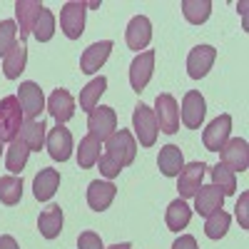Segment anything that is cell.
<instances>
[{"instance_id": "obj_1", "label": "cell", "mask_w": 249, "mask_h": 249, "mask_svg": "<svg viewBox=\"0 0 249 249\" xmlns=\"http://www.w3.org/2000/svg\"><path fill=\"white\" fill-rule=\"evenodd\" d=\"M105 155L112 157L120 167H130L137 157V142L135 135L130 130H115L107 140H105Z\"/></svg>"}, {"instance_id": "obj_2", "label": "cell", "mask_w": 249, "mask_h": 249, "mask_svg": "<svg viewBox=\"0 0 249 249\" xmlns=\"http://www.w3.org/2000/svg\"><path fill=\"white\" fill-rule=\"evenodd\" d=\"M23 127V107L18 97L8 95L0 100V142H13Z\"/></svg>"}, {"instance_id": "obj_3", "label": "cell", "mask_w": 249, "mask_h": 249, "mask_svg": "<svg viewBox=\"0 0 249 249\" xmlns=\"http://www.w3.org/2000/svg\"><path fill=\"white\" fill-rule=\"evenodd\" d=\"M132 130H135L142 147H152V144L157 142L160 127H157V120H155V112H152L150 105L140 102V105L135 107V112H132Z\"/></svg>"}, {"instance_id": "obj_4", "label": "cell", "mask_w": 249, "mask_h": 249, "mask_svg": "<svg viewBox=\"0 0 249 249\" xmlns=\"http://www.w3.org/2000/svg\"><path fill=\"white\" fill-rule=\"evenodd\" d=\"M155 120H157V127L160 132L164 135H175L179 130V105H177V100L167 92H162L157 95L155 100Z\"/></svg>"}, {"instance_id": "obj_5", "label": "cell", "mask_w": 249, "mask_h": 249, "mask_svg": "<svg viewBox=\"0 0 249 249\" xmlns=\"http://www.w3.org/2000/svg\"><path fill=\"white\" fill-rule=\"evenodd\" d=\"M219 157L230 172H244L249 167V144L242 137H230L224 142V147L219 150Z\"/></svg>"}, {"instance_id": "obj_6", "label": "cell", "mask_w": 249, "mask_h": 249, "mask_svg": "<svg viewBox=\"0 0 249 249\" xmlns=\"http://www.w3.org/2000/svg\"><path fill=\"white\" fill-rule=\"evenodd\" d=\"M88 135L97 137L100 142H105L115 130H117V112L107 105H97L90 115H88Z\"/></svg>"}, {"instance_id": "obj_7", "label": "cell", "mask_w": 249, "mask_h": 249, "mask_svg": "<svg viewBox=\"0 0 249 249\" xmlns=\"http://www.w3.org/2000/svg\"><path fill=\"white\" fill-rule=\"evenodd\" d=\"M85 3H77V0H70V3L62 5L60 10V28L65 33V37L77 40L82 33H85Z\"/></svg>"}, {"instance_id": "obj_8", "label": "cell", "mask_w": 249, "mask_h": 249, "mask_svg": "<svg viewBox=\"0 0 249 249\" xmlns=\"http://www.w3.org/2000/svg\"><path fill=\"white\" fill-rule=\"evenodd\" d=\"M18 102H20V107H23L25 120H37V115L45 110V95H43V90H40V85H35L33 80L20 82Z\"/></svg>"}, {"instance_id": "obj_9", "label": "cell", "mask_w": 249, "mask_h": 249, "mask_svg": "<svg viewBox=\"0 0 249 249\" xmlns=\"http://www.w3.org/2000/svg\"><path fill=\"white\" fill-rule=\"evenodd\" d=\"M230 135H232V117L219 115L207 124V130L202 132V142L210 152H219L224 147V142L230 140Z\"/></svg>"}, {"instance_id": "obj_10", "label": "cell", "mask_w": 249, "mask_h": 249, "mask_svg": "<svg viewBox=\"0 0 249 249\" xmlns=\"http://www.w3.org/2000/svg\"><path fill=\"white\" fill-rule=\"evenodd\" d=\"M152 72H155V50H144L140 53L132 65H130V85L135 92H142L147 88V82L152 80Z\"/></svg>"}, {"instance_id": "obj_11", "label": "cell", "mask_w": 249, "mask_h": 249, "mask_svg": "<svg viewBox=\"0 0 249 249\" xmlns=\"http://www.w3.org/2000/svg\"><path fill=\"white\" fill-rule=\"evenodd\" d=\"M45 147H48L53 160L68 162L70 155H72V135H70V130L65 127V124H55L45 137Z\"/></svg>"}, {"instance_id": "obj_12", "label": "cell", "mask_w": 249, "mask_h": 249, "mask_svg": "<svg viewBox=\"0 0 249 249\" xmlns=\"http://www.w3.org/2000/svg\"><path fill=\"white\" fill-rule=\"evenodd\" d=\"M204 115H207V102H204V97H202L197 90H190V92L184 95L182 110H179V117H182V122H184V127L199 130Z\"/></svg>"}, {"instance_id": "obj_13", "label": "cell", "mask_w": 249, "mask_h": 249, "mask_svg": "<svg viewBox=\"0 0 249 249\" xmlns=\"http://www.w3.org/2000/svg\"><path fill=\"white\" fill-rule=\"evenodd\" d=\"M124 40H127V48L130 50H144L152 40V23L147 15H135L130 23H127V30H124Z\"/></svg>"}, {"instance_id": "obj_14", "label": "cell", "mask_w": 249, "mask_h": 249, "mask_svg": "<svg viewBox=\"0 0 249 249\" xmlns=\"http://www.w3.org/2000/svg\"><path fill=\"white\" fill-rule=\"evenodd\" d=\"M110 53H112V40H100V43H92L85 53H82V57H80V72L95 75L107 62Z\"/></svg>"}, {"instance_id": "obj_15", "label": "cell", "mask_w": 249, "mask_h": 249, "mask_svg": "<svg viewBox=\"0 0 249 249\" xmlns=\"http://www.w3.org/2000/svg\"><path fill=\"white\" fill-rule=\"evenodd\" d=\"M217 57V50L212 45H197L190 50V55H187V72H190L192 80H199L204 77L207 72L212 70V62Z\"/></svg>"}, {"instance_id": "obj_16", "label": "cell", "mask_w": 249, "mask_h": 249, "mask_svg": "<svg viewBox=\"0 0 249 249\" xmlns=\"http://www.w3.org/2000/svg\"><path fill=\"white\" fill-rule=\"evenodd\" d=\"M204 170H207V164L204 162H190V164H184L182 172L177 175L179 177V199H190L197 195V190L202 187V177H204Z\"/></svg>"}, {"instance_id": "obj_17", "label": "cell", "mask_w": 249, "mask_h": 249, "mask_svg": "<svg viewBox=\"0 0 249 249\" xmlns=\"http://www.w3.org/2000/svg\"><path fill=\"white\" fill-rule=\"evenodd\" d=\"M43 10V5L37 3V0H18L15 3V20L20 25V43H25V40L33 35V28H35V20Z\"/></svg>"}, {"instance_id": "obj_18", "label": "cell", "mask_w": 249, "mask_h": 249, "mask_svg": "<svg viewBox=\"0 0 249 249\" xmlns=\"http://www.w3.org/2000/svg\"><path fill=\"white\" fill-rule=\"evenodd\" d=\"M222 202H224V195H222L219 187L202 184L195 195V210L199 212V217H210L212 212L222 210Z\"/></svg>"}, {"instance_id": "obj_19", "label": "cell", "mask_w": 249, "mask_h": 249, "mask_svg": "<svg viewBox=\"0 0 249 249\" xmlns=\"http://www.w3.org/2000/svg\"><path fill=\"white\" fill-rule=\"evenodd\" d=\"M115 195H117V187L112 182H102V179L90 182V187H88V204H90V210L105 212L107 207L112 204Z\"/></svg>"}, {"instance_id": "obj_20", "label": "cell", "mask_w": 249, "mask_h": 249, "mask_svg": "<svg viewBox=\"0 0 249 249\" xmlns=\"http://www.w3.org/2000/svg\"><path fill=\"white\" fill-rule=\"evenodd\" d=\"M48 112L53 115V120H55L57 124L68 122V120L75 115V100H72V95H70L68 90H62V88L53 90V95H50V100H48Z\"/></svg>"}, {"instance_id": "obj_21", "label": "cell", "mask_w": 249, "mask_h": 249, "mask_svg": "<svg viewBox=\"0 0 249 249\" xmlns=\"http://www.w3.org/2000/svg\"><path fill=\"white\" fill-rule=\"evenodd\" d=\"M57 187H60V172L45 167V170H40V172L35 175V179H33V195H35V199H40V202H48V199H53V195L57 192Z\"/></svg>"}, {"instance_id": "obj_22", "label": "cell", "mask_w": 249, "mask_h": 249, "mask_svg": "<svg viewBox=\"0 0 249 249\" xmlns=\"http://www.w3.org/2000/svg\"><path fill=\"white\" fill-rule=\"evenodd\" d=\"M157 164H160V172L164 177H177L184 167V157H182V150L177 144H164L160 150V157H157Z\"/></svg>"}, {"instance_id": "obj_23", "label": "cell", "mask_w": 249, "mask_h": 249, "mask_svg": "<svg viewBox=\"0 0 249 249\" xmlns=\"http://www.w3.org/2000/svg\"><path fill=\"white\" fill-rule=\"evenodd\" d=\"M45 130L48 127H45L43 120H25L23 127H20V140L28 144L30 152H40V150H43V144H45V137H48Z\"/></svg>"}, {"instance_id": "obj_24", "label": "cell", "mask_w": 249, "mask_h": 249, "mask_svg": "<svg viewBox=\"0 0 249 249\" xmlns=\"http://www.w3.org/2000/svg\"><path fill=\"white\" fill-rule=\"evenodd\" d=\"M37 230H40V234H43L45 239L60 237V232H62V210H60L57 204H50L48 210L40 212V217H37Z\"/></svg>"}, {"instance_id": "obj_25", "label": "cell", "mask_w": 249, "mask_h": 249, "mask_svg": "<svg viewBox=\"0 0 249 249\" xmlns=\"http://www.w3.org/2000/svg\"><path fill=\"white\" fill-rule=\"evenodd\" d=\"M28 157H30L28 144L20 140V137H15L10 142V147L5 150V170L10 175H20V172L25 170V164H28Z\"/></svg>"}, {"instance_id": "obj_26", "label": "cell", "mask_w": 249, "mask_h": 249, "mask_svg": "<svg viewBox=\"0 0 249 249\" xmlns=\"http://www.w3.org/2000/svg\"><path fill=\"white\" fill-rule=\"evenodd\" d=\"M105 90H107V77L105 75L90 80L88 85L80 90V110H85L90 115L97 107V102H100V97H102V92H105Z\"/></svg>"}, {"instance_id": "obj_27", "label": "cell", "mask_w": 249, "mask_h": 249, "mask_svg": "<svg viewBox=\"0 0 249 249\" xmlns=\"http://www.w3.org/2000/svg\"><path fill=\"white\" fill-rule=\"evenodd\" d=\"M25 62H28V48H25V43H15V48L3 57V75L8 80H18L20 72L25 70Z\"/></svg>"}, {"instance_id": "obj_28", "label": "cell", "mask_w": 249, "mask_h": 249, "mask_svg": "<svg viewBox=\"0 0 249 249\" xmlns=\"http://www.w3.org/2000/svg\"><path fill=\"white\" fill-rule=\"evenodd\" d=\"M190 219H192V207L187 204V199H175V202H170L167 214H164V222H167V227H170L172 232L184 230V227L190 224Z\"/></svg>"}, {"instance_id": "obj_29", "label": "cell", "mask_w": 249, "mask_h": 249, "mask_svg": "<svg viewBox=\"0 0 249 249\" xmlns=\"http://www.w3.org/2000/svg\"><path fill=\"white\" fill-rule=\"evenodd\" d=\"M182 15L187 23L202 25L212 15V3L210 0H182Z\"/></svg>"}, {"instance_id": "obj_30", "label": "cell", "mask_w": 249, "mask_h": 249, "mask_svg": "<svg viewBox=\"0 0 249 249\" xmlns=\"http://www.w3.org/2000/svg\"><path fill=\"white\" fill-rule=\"evenodd\" d=\"M100 140L97 137H92V135H85L80 140V147H77V164L82 170H90V167H95L97 164V160H100Z\"/></svg>"}, {"instance_id": "obj_31", "label": "cell", "mask_w": 249, "mask_h": 249, "mask_svg": "<svg viewBox=\"0 0 249 249\" xmlns=\"http://www.w3.org/2000/svg\"><path fill=\"white\" fill-rule=\"evenodd\" d=\"M23 199V179L15 175H5L0 177V202L3 204H18Z\"/></svg>"}, {"instance_id": "obj_32", "label": "cell", "mask_w": 249, "mask_h": 249, "mask_svg": "<svg viewBox=\"0 0 249 249\" xmlns=\"http://www.w3.org/2000/svg\"><path fill=\"white\" fill-rule=\"evenodd\" d=\"M207 222H204V234L210 237V239H222L224 234H227V230H230V214L227 212H222V210H217V212H212L210 217H204Z\"/></svg>"}, {"instance_id": "obj_33", "label": "cell", "mask_w": 249, "mask_h": 249, "mask_svg": "<svg viewBox=\"0 0 249 249\" xmlns=\"http://www.w3.org/2000/svg\"><path fill=\"white\" fill-rule=\"evenodd\" d=\"M33 35H35L37 43H48V40H53V35H55V15L45 5H43V10H40L37 20H35Z\"/></svg>"}, {"instance_id": "obj_34", "label": "cell", "mask_w": 249, "mask_h": 249, "mask_svg": "<svg viewBox=\"0 0 249 249\" xmlns=\"http://www.w3.org/2000/svg\"><path fill=\"white\" fill-rule=\"evenodd\" d=\"M212 184H214V187H219L224 197L237 192V177H234V172L227 170L224 164H217V167L212 170Z\"/></svg>"}, {"instance_id": "obj_35", "label": "cell", "mask_w": 249, "mask_h": 249, "mask_svg": "<svg viewBox=\"0 0 249 249\" xmlns=\"http://www.w3.org/2000/svg\"><path fill=\"white\" fill-rule=\"evenodd\" d=\"M18 23L15 20H0V57H5L18 43Z\"/></svg>"}, {"instance_id": "obj_36", "label": "cell", "mask_w": 249, "mask_h": 249, "mask_svg": "<svg viewBox=\"0 0 249 249\" xmlns=\"http://www.w3.org/2000/svg\"><path fill=\"white\" fill-rule=\"evenodd\" d=\"M97 167H100V175L102 177H107V179H112V177H117L120 175V164L112 160V157H107V155H100V160H97Z\"/></svg>"}, {"instance_id": "obj_37", "label": "cell", "mask_w": 249, "mask_h": 249, "mask_svg": "<svg viewBox=\"0 0 249 249\" xmlns=\"http://www.w3.org/2000/svg\"><path fill=\"white\" fill-rule=\"evenodd\" d=\"M77 249H105V247H102L100 234H95V232H82V234L77 237Z\"/></svg>"}, {"instance_id": "obj_38", "label": "cell", "mask_w": 249, "mask_h": 249, "mask_svg": "<svg viewBox=\"0 0 249 249\" xmlns=\"http://www.w3.org/2000/svg\"><path fill=\"white\" fill-rule=\"evenodd\" d=\"M247 204H249V195L244 192L237 202V217H239V224H242V230H247L249 227V219H247Z\"/></svg>"}, {"instance_id": "obj_39", "label": "cell", "mask_w": 249, "mask_h": 249, "mask_svg": "<svg viewBox=\"0 0 249 249\" xmlns=\"http://www.w3.org/2000/svg\"><path fill=\"white\" fill-rule=\"evenodd\" d=\"M172 249H199V247H197V239H195L192 234H182V237L172 244Z\"/></svg>"}, {"instance_id": "obj_40", "label": "cell", "mask_w": 249, "mask_h": 249, "mask_svg": "<svg viewBox=\"0 0 249 249\" xmlns=\"http://www.w3.org/2000/svg\"><path fill=\"white\" fill-rule=\"evenodd\" d=\"M0 249H20V247H18L15 237H10V234H3V237H0Z\"/></svg>"}, {"instance_id": "obj_41", "label": "cell", "mask_w": 249, "mask_h": 249, "mask_svg": "<svg viewBox=\"0 0 249 249\" xmlns=\"http://www.w3.org/2000/svg\"><path fill=\"white\" fill-rule=\"evenodd\" d=\"M107 249H132L127 242H122V244H112V247H107Z\"/></svg>"}, {"instance_id": "obj_42", "label": "cell", "mask_w": 249, "mask_h": 249, "mask_svg": "<svg viewBox=\"0 0 249 249\" xmlns=\"http://www.w3.org/2000/svg\"><path fill=\"white\" fill-rule=\"evenodd\" d=\"M0 155H3V142H0Z\"/></svg>"}]
</instances>
